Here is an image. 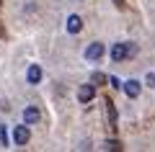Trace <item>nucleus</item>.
<instances>
[{"label": "nucleus", "instance_id": "obj_1", "mask_svg": "<svg viewBox=\"0 0 155 152\" xmlns=\"http://www.w3.org/2000/svg\"><path fill=\"white\" fill-rule=\"evenodd\" d=\"M28 139H31L28 124H18L16 129H13V144H16V147H23V144H28Z\"/></svg>", "mask_w": 155, "mask_h": 152}, {"label": "nucleus", "instance_id": "obj_2", "mask_svg": "<svg viewBox=\"0 0 155 152\" xmlns=\"http://www.w3.org/2000/svg\"><path fill=\"white\" fill-rule=\"evenodd\" d=\"M127 57H132V52H129V44H127V41H116L114 47H111V60H114V62H124Z\"/></svg>", "mask_w": 155, "mask_h": 152}, {"label": "nucleus", "instance_id": "obj_3", "mask_svg": "<svg viewBox=\"0 0 155 152\" xmlns=\"http://www.w3.org/2000/svg\"><path fill=\"white\" fill-rule=\"evenodd\" d=\"M104 52H106L104 44H101V41H93L88 49H85V60H88V62H98L101 57H104Z\"/></svg>", "mask_w": 155, "mask_h": 152}, {"label": "nucleus", "instance_id": "obj_4", "mask_svg": "<svg viewBox=\"0 0 155 152\" xmlns=\"http://www.w3.org/2000/svg\"><path fill=\"white\" fill-rule=\"evenodd\" d=\"M93 95H96V88L93 85H80V88H78V101H80V103H91Z\"/></svg>", "mask_w": 155, "mask_h": 152}, {"label": "nucleus", "instance_id": "obj_5", "mask_svg": "<svg viewBox=\"0 0 155 152\" xmlns=\"http://www.w3.org/2000/svg\"><path fill=\"white\" fill-rule=\"evenodd\" d=\"M41 119V114H39V108L36 106H26V111H23V124H36V121Z\"/></svg>", "mask_w": 155, "mask_h": 152}, {"label": "nucleus", "instance_id": "obj_6", "mask_svg": "<svg viewBox=\"0 0 155 152\" xmlns=\"http://www.w3.org/2000/svg\"><path fill=\"white\" fill-rule=\"evenodd\" d=\"M26 80L31 82V85H36V82L41 80V67H39V65H31V67L26 70Z\"/></svg>", "mask_w": 155, "mask_h": 152}, {"label": "nucleus", "instance_id": "obj_7", "mask_svg": "<svg viewBox=\"0 0 155 152\" xmlns=\"http://www.w3.org/2000/svg\"><path fill=\"white\" fill-rule=\"evenodd\" d=\"M124 93L129 98H137L140 95V80H124Z\"/></svg>", "mask_w": 155, "mask_h": 152}, {"label": "nucleus", "instance_id": "obj_8", "mask_svg": "<svg viewBox=\"0 0 155 152\" xmlns=\"http://www.w3.org/2000/svg\"><path fill=\"white\" fill-rule=\"evenodd\" d=\"M80 28H83V18L80 16H70L67 18V31L70 34H80Z\"/></svg>", "mask_w": 155, "mask_h": 152}, {"label": "nucleus", "instance_id": "obj_9", "mask_svg": "<svg viewBox=\"0 0 155 152\" xmlns=\"http://www.w3.org/2000/svg\"><path fill=\"white\" fill-rule=\"evenodd\" d=\"M106 108H109V121H111V126H116V108H114V103L106 101Z\"/></svg>", "mask_w": 155, "mask_h": 152}, {"label": "nucleus", "instance_id": "obj_10", "mask_svg": "<svg viewBox=\"0 0 155 152\" xmlns=\"http://www.w3.org/2000/svg\"><path fill=\"white\" fill-rule=\"evenodd\" d=\"M0 144H8V134H5V126L0 124Z\"/></svg>", "mask_w": 155, "mask_h": 152}, {"label": "nucleus", "instance_id": "obj_11", "mask_svg": "<svg viewBox=\"0 0 155 152\" xmlns=\"http://www.w3.org/2000/svg\"><path fill=\"white\" fill-rule=\"evenodd\" d=\"M106 150H122V144L116 139H111V142H106Z\"/></svg>", "mask_w": 155, "mask_h": 152}, {"label": "nucleus", "instance_id": "obj_12", "mask_svg": "<svg viewBox=\"0 0 155 152\" xmlns=\"http://www.w3.org/2000/svg\"><path fill=\"white\" fill-rule=\"evenodd\" d=\"M109 82H111V88H124V82L119 77H109Z\"/></svg>", "mask_w": 155, "mask_h": 152}, {"label": "nucleus", "instance_id": "obj_13", "mask_svg": "<svg viewBox=\"0 0 155 152\" xmlns=\"http://www.w3.org/2000/svg\"><path fill=\"white\" fill-rule=\"evenodd\" d=\"M145 82H147V85H150V88H155V75H153V72H150V75H147V77H145Z\"/></svg>", "mask_w": 155, "mask_h": 152}, {"label": "nucleus", "instance_id": "obj_14", "mask_svg": "<svg viewBox=\"0 0 155 152\" xmlns=\"http://www.w3.org/2000/svg\"><path fill=\"white\" fill-rule=\"evenodd\" d=\"M114 3H116V5H122V0H114Z\"/></svg>", "mask_w": 155, "mask_h": 152}]
</instances>
